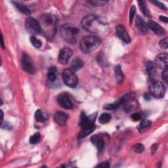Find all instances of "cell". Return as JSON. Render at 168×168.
Returning <instances> with one entry per match:
<instances>
[{"label":"cell","mask_w":168,"mask_h":168,"mask_svg":"<svg viewBox=\"0 0 168 168\" xmlns=\"http://www.w3.org/2000/svg\"><path fill=\"white\" fill-rule=\"evenodd\" d=\"M84 66V62L79 58H75L74 59L70 64V70L73 72L77 71Z\"/></svg>","instance_id":"cell-19"},{"label":"cell","mask_w":168,"mask_h":168,"mask_svg":"<svg viewBox=\"0 0 168 168\" xmlns=\"http://www.w3.org/2000/svg\"><path fill=\"white\" fill-rule=\"evenodd\" d=\"M1 114H2V120H1V122H2V124H3V111L2 110H1Z\"/></svg>","instance_id":"cell-43"},{"label":"cell","mask_w":168,"mask_h":168,"mask_svg":"<svg viewBox=\"0 0 168 168\" xmlns=\"http://www.w3.org/2000/svg\"><path fill=\"white\" fill-rule=\"evenodd\" d=\"M21 66L24 71L29 74L35 73V68L30 57L27 54L23 53L21 57Z\"/></svg>","instance_id":"cell-9"},{"label":"cell","mask_w":168,"mask_h":168,"mask_svg":"<svg viewBox=\"0 0 168 168\" xmlns=\"http://www.w3.org/2000/svg\"><path fill=\"white\" fill-rule=\"evenodd\" d=\"M40 25L47 38H53L55 32L57 22V18L51 14H43L40 16Z\"/></svg>","instance_id":"cell-2"},{"label":"cell","mask_w":168,"mask_h":168,"mask_svg":"<svg viewBox=\"0 0 168 168\" xmlns=\"http://www.w3.org/2000/svg\"><path fill=\"white\" fill-rule=\"evenodd\" d=\"M151 125V122L148 120H143L139 127V129L141 132H145L146 129H148Z\"/></svg>","instance_id":"cell-25"},{"label":"cell","mask_w":168,"mask_h":168,"mask_svg":"<svg viewBox=\"0 0 168 168\" xmlns=\"http://www.w3.org/2000/svg\"><path fill=\"white\" fill-rule=\"evenodd\" d=\"M91 141L92 144L95 146L99 150H102L105 147L104 139L100 135H93L91 138Z\"/></svg>","instance_id":"cell-18"},{"label":"cell","mask_w":168,"mask_h":168,"mask_svg":"<svg viewBox=\"0 0 168 168\" xmlns=\"http://www.w3.org/2000/svg\"><path fill=\"white\" fill-rule=\"evenodd\" d=\"M97 113L94 114L90 116H87L83 112L81 115L80 125L81 127V132L80 133L78 137L82 139L91 134L95 129L96 126L95 124V120L96 118Z\"/></svg>","instance_id":"cell-3"},{"label":"cell","mask_w":168,"mask_h":168,"mask_svg":"<svg viewBox=\"0 0 168 168\" xmlns=\"http://www.w3.org/2000/svg\"><path fill=\"white\" fill-rule=\"evenodd\" d=\"M135 26H136L138 32L141 34H146L148 33V26L142 17L139 15L137 16L136 20H135Z\"/></svg>","instance_id":"cell-13"},{"label":"cell","mask_w":168,"mask_h":168,"mask_svg":"<svg viewBox=\"0 0 168 168\" xmlns=\"http://www.w3.org/2000/svg\"><path fill=\"white\" fill-rule=\"evenodd\" d=\"M156 64L151 62V61H149L146 63V69L147 74H148L149 78L151 80H153L155 79V77L156 76Z\"/></svg>","instance_id":"cell-17"},{"label":"cell","mask_w":168,"mask_h":168,"mask_svg":"<svg viewBox=\"0 0 168 168\" xmlns=\"http://www.w3.org/2000/svg\"><path fill=\"white\" fill-rule=\"evenodd\" d=\"M158 148V145L157 144H154L153 145H152L151 146V153L152 154H154V153L156 150Z\"/></svg>","instance_id":"cell-38"},{"label":"cell","mask_w":168,"mask_h":168,"mask_svg":"<svg viewBox=\"0 0 168 168\" xmlns=\"http://www.w3.org/2000/svg\"><path fill=\"white\" fill-rule=\"evenodd\" d=\"M97 60H98V62H99V64H103L104 65H105V56L104 55L102 54V53H99V55H98L97 57Z\"/></svg>","instance_id":"cell-34"},{"label":"cell","mask_w":168,"mask_h":168,"mask_svg":"<svg viewBox=\"0 0 168 168\" xmlns=\"http://www.w3.org/2000/svg\"><path fill=\"white\" fill-rule=\"evenodd\" d=\"M48 79L51 82H53L57 79V69L55 67H51L48 71Z\"/></svg>","instance_id":"cell-24"},{"label":"cell","mask_w":168,"mask_h":168,"mask_svg":"<svg viewBox=\"0 0 168 168\" xmlns=\"http://www.w3.org/2000/svg\"><path fill=\"white\" fill-rule=\"evenodd\" d=\"M101 39L95 36H85L81 40L80 46L81 50L85 53H90L99 47Z\"/></svg>","instance_id":"cell-4"},{"label":"cell","mask_w":168,"mask_h":168,"mask_svg":"<svg viewBox=\"0 0 168 168\" xmlns=\"http://www.w3.org/2000/svg\"><path fill=\"white\" fill-rule=\"evenodd\" d=\"M149 91L155 98L161 99L166 93V88L163 84L159 81H153L149 86Z\"/></svg>","instance_id":"cell-6"},{"label":"cell","mask_w":168,"mask_h":168,"mask_svg":"<svg viewBox=\"0 0 168 168\" xmlns=\"http://www.w3.org/2000/svg\"><path fill=\"white\" fill-rule=\"evenodd\" d=\"M63 80L65 85L71 88H74L78 81V79L74 72L71 70L70 69L64 70L63 73Z\"/></svg>","instance_id":"cell-7"},{"label":"cell","mask_w":168,"mask_h":168,"mask_svg":"<svg viewBox=\"0 0 168 168\" xmlns=\"http://www.w3.org/2000/svg\"><path fill=\"white\" fill-rule=\"evenodd\" d=\"M152 3H154V4H155L156 5L158 6V7H159V8H160V9H163V10H167V8H166V7L164 5H163V3H160L159 2H157V1H153V2H152Z\"/></svg>","instance_id":"cell-36"},{"label":"cell","mask_w":168,"mask_h":168,"mask_svg":"<svg viewBox=\"0 0 168 168\" xmlns=\"http://www.w3.org/2000/svg\"><path fill=\"white\" fill-rule=\"evenodd\" d=\"M148 27L150 30H153L156 34L159 36H162L166 34L165 30L159 24L154 22V20H149L148 22Z\"/></svg>","instance_id":"cell-15"},{"label":"cell","mask_w":168,"mask_h":168,"mask_svg":"<svg viewBox=\"0 0 168 168\" xmlns=\"http://www.w3.org/2000/svg\"><path fill=\"white\" fill-rule=\"evenodd\" d=\"M116 34L119 38L124 41L125 43H129L131 42L129 35L124 26L118 25L116 27Z\"/></svg>","instance_id":"cell-12"},{"label":"cell","mask_w":168,"mask_h":168,"mask_svg":"<svg viewBox=\"0 0 168 168\" xmlns=\"http://www.w3.org/2000/svg\"><path fill=\"white\" fill-rule=\"evenodd\" d=\"M68 120V115L63 112H57L54 115V121L57 125L64 126Z\"/></svg>","instance_id":"cell-16"},{"label":"cell","mask_w":168,"mask_h":168,"mask_svg":"<svg viewBox=\"0 0 168 168\" xmlns=\"http://www.w3.org/2000/svg\"><path fill=\"white\" fill-rule=\"evenodd\" d=\"M131 118H132L134 122H137L141 120V114L136 112L132 114V116H131Z\"/></svg>","instance_id":"cell-33"},{"label":"cell","mask_w":168,"mask_h":168,"mask_svg":"<svg viewBox=\"0 0 168 168\" xmlns=\"http://www.w3.org/2000/svg\"><path fill=\"white\" fill-rule=\"evenodd\" d=\"M13 3H14L15 6L19 9V11H20V12H22V13L25 14L26 15H30V13H31L30 11L27 7H26L25 5H20V4H19L18 3H15V2H13Z\"/></svg>","instance_id":"cell-26"},{"label":"cell","mask_w":168,"mask_h":168,"mask_svg":"<svg viewBox=\"0 0 168 168\" xmlns=\"http://www.w3.org/2000/svg\"><path fill=\"white\" fill-rule=\"evenodd\" d=\"M79 30L71 24H66L60 28V34L67 42L74 44L77 41V36L79 34Z\"/></svg>","instance_id":"cell-5"},{"label":"cell","mask_w":168,"mask_h":168,"mask_svg":"<svg viewBox=\"0 0 168 168\" xmlns=\"http://www.w3.org/2000/svg\"><path fill=\"white\" fill-rule=\"evenodd\" d=\"M2 125H5V126H2V128L3 129H11L12 128L11 125L10 124H8L7 122H5V124H2Z\"/></svg>","instance_id":"cell-39"},{"label":"cell","mask_w":168,"mask_h":168,"mask_svg":"<svg viewBox=\"0 0 168 168\" xmlns=\"http://www.w3.org/2000/svg\"><path fill=\"white\" fill-rule=\"evenodd\" d=\"M135 12H136V8H135V5H133L130 9V12H129V23L132 24L133 22V20L134 19L135 15Z\"/></svg>","instance_id":"cell-31"},{"label":"cell","mask_w":168,"mask_h":168,"mask_svg":"<svg viewBox=\"0 0 168 168\" xmlns=\"http://www.w3.org/2000/svg\"><path fill=\"white\" fill-rule=\"evenodd\" d=\"M97 167H105V168H108L110 167V164L108 162H104L99 163V165H97Z\"/></svg>","instance_id":"cell-37"},{"label":"cell","mask_w":168,"mask_h":168,"mask_svg":"<svg viewBox=\"0 0 168 168\" xmlns=\"http://www.w3.org/2000/svg\"><path fill=\"white\" fill-rule=\"evenodd\" d=\"M162 79L164 80V81L166 83H167V77H168L167 68L163 69V70L162 73Z\"/></svg>","instance_id":"cell-35"},{"label":"cell","mask_w":168,"mask_h":168,"mask_svg":"<svg viewBox=\"0 0 168 168\" xmlns=\"http://www.w3.org/2000/svg\"><path fill=\"white\" fill-rule=\"evenodd\" d=\"M138 3H139V8H140V9L142 12V13L144 14L146 16V17H150V11L149 9V8L147 7V6L146 5L145 2H144V1H139Z\"/></svg>","instance_id":"cell-22"},{"label":"cell","mask_w":168,"mask_h":168,"mask_svg":"<svg viewBox=\"0 0 168 168\" xmlns=\"http://www.w3.org/2000/svg\"><path fill=\"white\" fill-rule=\"evenodd\" d=\"M121 105H122V98L120 99H119L118 101L114 102V103L105 105L104 106V108H105L106 110H115V109H117L119 106H120Z\"/></svg>","instance_id":"cell-27"},{"label":"cell","mask_w":168,"mask_h":168,"mask_svg":"<svg viewBox=\"0 0 168 168\" xmlns=\"http://www.w3.org/2000/svg\"><path fill=\"white\" fill-rule=\"evenodd\" d=\"M156 67L161 69L167 68L168 64V56L166 53H162L158 55L155 59V63Z\"/></svg>","instance_id":"cell-14"},{"label":"cell","mask_w":168,"mask_h":168,"mask_svg":"<svg viewBox=\"0 0 168 168\" xmlns=\"http://www.w3.org/2000/svg\"><path fill=\"white\" fill-rule=\"evenodd\" d=\"M35 119L38 122H44L47 120L48 116L41 110H37L35 112Z\"/></svg>","instance_id":"cell-21"},{"label":"cell","mask_w":168,"mask_h":168,"mask_svg":"<svg viewBox=\"0 0 168 168\" xmlns=\"http://www.w3.org/2000/svg\"><path fill=\"white\" fill-rule=\"evenodd\" d=\"M41 139V135L39 133H36L32 135L30 138V142L32 145H36L38 143Z\"/></svg>","instance_id":"cell-28"},{"label":"cell","mask_w":168,"mask_h":168,"mask_svg":"<svg viewBox=\"0 0 168 168\" xmlns=\"http://www.w3.org/2000/svg\"><path fill=\"white\" fill-rule=\"evenodd\" d=\"M159 20H162V21H163V22H164L165 23H167V22H168L167 18L166 17H163V16H160V17H159Z\"/></svg>","instance_id":"cell-40"},{"label":"cell","mask_w":168,"mask_h":168,"mask_svg":"<svg viewBox=\"0 0 168 168\" xmlns=\"http://www.w3.org/2000/svg\"><path fill=\"white\" fill-rule=\"evenodd\" d=\"M57 102L59 105L65 109H71L73 107L72 102L68 95L61 93L57 97Z\"/></svg>","instance_id":"cell-10"},{"label":"cell","mask_w":168,"mask_h":168,"mask_svg":"<svg viewBox=\"0 0 168 168\" xmlns=\"http://www.w3.org/2000/svg\"><path fill=\"white\" fill-rule=\"evenodd\" d=\"M114 73H115V77L118 84H121L124 79V76L122 70V68L120 65H117L114 69Z\"/></svg>","instance_id":"cell-20"},{"label":"cell","mask_w":168,"mask_h":168,"mask_svg":"<svg viewBox=\"0 0 168 168\" xmlns=\"http://www.w3.org/2000/svg\"><path fill=\"white\" fill-rule=\"evenodd\" d=\"M111 120V115L108 113H102L99 118V122L101 124H106Z\"/></svg>","instance_id":"cell-23"},{"label":"cell","mask_w":168,"mask_h":168,"mask_svg":"<svg viewBox=\"0 0 168 168\" xmlns=\"http://www.w3.org/2000/svg\"><path fill=\"white\" fill-rule=\"evenodd\" d=\"M159 46H160L163 49H166L168 47V39L167 37L162 39L160 42H159Z\"/></svg>","instance_id":"cell-32"},{"label":"cell","mask_w":168,"mask_h":168,"mask_svg":"<svg viewBox=\"0 0 168 168\" xmlns=\"http://www.w3.org/2000/svg\"><path fill=\"white\" fill-rule=\"evenodd\" d=\"M144 97H145V99L146 101H149V100L150 99V95H149V94H148V93H145V95H144Z\"/></svg>","instance_id":"cell-41"},{"label":"cell","mask_w":168,"mask_h":168,"mask_svg":"<svg viewBox=\"0 0 168 168\" xmlns=\"http://www.w3.org/2000/svg\"><path fill=\"white\" fill-rule=\"evenodd\" d=\"M25 28L26 30L32 35H36L42 32L39 22L34 18L28 17L25 20Z\"/></svg>","instance_id":"cell-8"},{"label":"cell","mask_w":168,"mask_h":168,"mask_svg":"<svg viewBox=\"0 0 168 168\" xmlns=\"http://www.w3.org/2000/svg\"><path fill=\"white\" fill-rule=\"evenodd\" d=\"M1 39H2V42H1V43H2V47L3 49H5V46H4V41H3V36L2 34Z\"/></svg>","instance_id":"cell-42"},{"label":"cell","mask_w":168,"mask_h":168,"mask_svg":"<svg viewBox=\"0 0 168 168\" xmlns=\"http://www.w3.org/2000/svg\"><path fill=\"white\" fill-rule=\"evenodd\" d=\"M73 55V51L72 50L68 47L63 48L60 50L59 55V61L60 64H67L68 63V60Z\"/></svg>","instance_id":"cell-11"},{"label":"cell","mask_w":168,"mask_h":168,"mask_svg":"<svg viewBox=\"0 0 168 168\" xmlns=\"http://www.w3.org/2000/svg\"><path fill=\"white\" fill-rule=\"evenodd\" d=\"M145 150V146L143 145L140 144V143H138V144L135 145L133 146V150L137 154H141Z\"/></svg>","instance_id":"cell-30"},{"label":"cell","mask_w":168,"mask_h":168,"mask_svg":"<svg viewBox=\"0 0 168 168\" xmlns=\"http://www.w3.org/2000/svg\"><path fill=\"white\" fill-rule=\"evenodd\" d=\"M30 42L33 45V46H34L36 48H39L42 47V42H41V41L38 39V38H36L35 36H31V38H30Z\"/></svg>","instance_id":"cell-29"},{"label":"cell","mask_w":168,"mask_h":168,"mask_svg":"<svg viewBox=\"0 0 168 168\" xmlns=\"http://www.w3.org/2000/svg\"><path fill=\"white\" fill-rule=\"evenodd\" d=\"M81 25L86 31L91 33H98L106 26V23L98 16L90 15L82 19Z\"/></svg>","instance_id":"cell-1"}]
</instances>
